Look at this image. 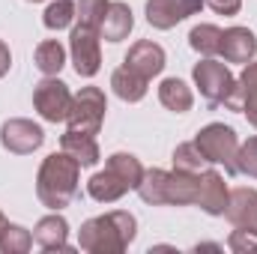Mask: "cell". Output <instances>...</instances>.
Here are the masks:
<instances>
[{
	"label": "cell",
	"mask_w": 257,
	"mask_h": 254,
	"mask_svg": "<svg viewBox=\"0 0 257 254\" xmlns=\"http://www.w3.org/2000/svg\"><path fill=\"white\" fill-rule=\"evenodd\" d=\"M189 45L197 54H203V57H215L218 48H221V27H215V24H197V27H192Z\"/></svg>",
	"instance_id": "cell-24"
},
{
	"label": "cell",
	"mask_w": 257,
	"mask_h": 254,
	"mask_svg": "<svg viewBox=\"0 0 257 254\" xmlns=\"http://www.w3.org/2000/svg\"><path fill=\"white\" fill-rule=\"evenodd\" d=\"M105 111H108L105 93H102L99 87H84V90L72 99V111H69L66 123H69V129H75V132L99 135L102 120H105Z\"/></svg>",
	"instance_id": "cell-6"
},
{
	"label": "cell",
	"mask_w": 257,
	"mask_h": 254,
	"mask_svg": "<svg viewBox=\"0 0 257 254\" xmlns=\"http://www.w3.org/2000/svg\"><path fill=\"white\" fill-rule=\"evenodd\" d=\"M108 3H111V0H78V3H75V18H78V24L99 30Z\"/></svg>",
	"instance_id": "cell-28"
},
{
	"label": "cell",
	"mask_w": 257,
	"mask_h": 254,
	"mask_svg": "<svg viewBox=\"0 0 257 254\" xmlns=\"http://www.w3.org/2000/svg\"><path fill=\"white\" fill-rule=\"evenodd\" d=\"M69 51H72V63L81 78H93L102 66V51H99V30L75 24L72 36H69Z\"/></svg>",
	"instance_id": "cell-8"
},
{
	"label": "cell",
	"mask_w": 257,
	"mask_h": 254,
	"mask_svg": "<svg viewBox=\"0 0 257 254\" xmlns=\"http://www.w3.org/2000/svg\"><path fill=\"white\" fill-rule=\"evenodd\" d=\"M203 3L218 15H236L242 9V0H203Z\"/></svg>",
	"instance_id": "cell-31"
},
{
	"label": "cell",
	"mask_w": 257,
	"mask_h": 254,
	"mask_svg": "<svg viewBox=\"0 0 257 254\" xmlns=\"http://www.w3.org/2000/svg\"><path fill=\"white\" fill-rule=\"evenodd\" d=\"M227 197H230V191H227V183H224V177H221L218 171H200V189H197V200H194V203H197L203 212H209V215H224Z\"/></svg>",
	"instance_id": "cell-14"
},
{
	"label": "cell",
	"mask_w": 257,
	"mask_h": 254,
	"mask_svg": "<svg viewBox=\"0 0 257 254\" xmlns=\"http://www.w3.org/2000/svg\"><path fill=\"white\" fill-rule=\"evenodd\" d=\"M33 239L45 248V251H66L69 248V224L63 215H45L39 218V224L33 227Z\"/></svg>",
	"instance_id": "cell-17"
},
{
	"label": "cell",
	"mask_w": 257,
	"mask_h": 254,
	"mask_svg": "<svg viewBox=\"0 0 257 254\" xmlns=\"http://www.w3.org/2000/svg\"><path fill=\"white\" fill-rule=\"evenodd\" d=\"M141 177H144V168H141V162H138L132 153H114V156L108 159L105 171H99V174L90 177L87 191H90V197L99 200V203H114V200H120L126 191L138 189Z\"/></svg>",
	"instance_id": "cell-3"
},
{
	"label": "cell",
	"mask_w": 257,
	"mask_h": 254,
	"mask_svg": "<svg viewBox=\"0 0 257 254\" xmlns=\"http://www.w3.org/2000/svg\"><path fill=\"white\" fill-rule=\"evenodd\" d=\"M60 150L69 153L81 168H93L102 153H99V144H96V135H87V132H75V129H66V135L60 138Z\"/></svg>",
	"instance_id": "cell-16"
},
{
	"label": "cell",
	"mask_w": 257,
	"mask_h": 254,
	"mask_svg": "<svg viewBox=\"0 0 257 254\" xmlns=\"http://www.w3.org/2000/svg\"><path fill=\"white\" fill-rule=\"evenodd\" d=\"M27 3H39V0H27Z\"/></svg>",
	"instance_id": "cell-34"
},
{
	"label": "cell",
	"mask_w": 257,
	"mask_h": 254,
	"mask_svg": "<svg viewBox=\"0 0 257 254\" xmlns=\"http://www.w3.org/2000/svg\"><path fill=\"white\" fill-rule=\"evenodd\" d=\"M165 189H168V171H159V168L144 171V177H141V183H138V194H141L144 203H153V206L168 203Z\"/></svg>",
	"instance_id": "cell-22"
},
{
	"label": "cell",
	"mask_w": 257,
	"mask_h": 254,
	"mask_svg": "<svg viewBox=\"0 0 257 254\" xmlns=\"http://www.w3.org/2000/svg\"><path fill=\"white\" fill-rule=\"evenodd\" d=\"M218 54L224 57V63H251L257 54V36L248 27H230L221 30V48Z\"/></svg>",
	"instance_id": "cell-12"
},
{
	"label": "cell",
	"mask_w": 257,
	"mask_h": 254,
	"mask_svg": "<svg viewBox=\"0 0 257 254\" xmlns=\"http://www.w3.org/2000/svg\"><path fill=\"white\" fill-rule=\"evenodd\" d=\"M33 60H36V69L42 75H60V69L66 66V48L57 39H45V42L36 45Z\"/></svg>",
	"instance_id": "cell-23"
},
{
	"label": "cell",
	"mask_w": 257,
	"mask_h": 254,
	"mask_svg": "<svg viewBox=\"0 0 257 254\" xmlns=\"http://www.w3.org/2000/svg\"><path fill=\"white\" fill-rule=\"evenodd\" d=\"M135 27V18H132V9L126 3H108L105 9V18L99 24V36L108 39V42H123Z\"/></svg>",
	"instance_id": "cell-18"
},
{
	"label": "cell",
	"mask_w": 257,
	"mask_h": 254,
	"mask_svg": "<svg viewBox=\"0 0 257 254\" xmlns=\"http://www.w3.org/2000/svg\"><path fill=\"white\" fill-rule=\"evenodd\" d=\"M135 233H138L135 215L117 209V212L96 215V218L84 221L78 230V245L90 254H120L132 245Z\"/></svg>",
	"instance_id": "cell-1"
},
{
	"label": "cell",
	"mask_w": 257,
	"mask_h": 254,
	"mask_svg": "<svg viewBox=\"0 0 257 254\" xmlns=\"http://www.w3.org/2000/svg\"><path fill=\"white\" fill-rule=\"evenodd\" d=\"M194 84L200 90V96L215 108V105H227L233 90H236V78L230 75V69L215 60V57H203L200 63H194Z\"/></svg>",
	"instance_id": "cell-5"
},
{
	"label": "cell",
	"mask_w": 257,
	"mask_h": 254,
	"mask_svg": "<svg viewBox=\"0 0 257 254\" xmlns=\"http://www.w3.org/2000/svg\"><path fill=\"white\" fill-rule=\"evenodd\" d=\"M147 78H141L138 72H132L128 66H120L114 75H111V87L114 93L123 99V102H141L147 96Z\"/></svg>",
	"instance_id": "cell-21"
},
{
	"label": "cell",
	"mask_w": 257,
	"mask_h": 254,
	"mask_svg": "<svg viewBox=\"0 0 257 254\" xmlns=\"http://www.w3.org/2000/svg\"><path fill=\"white\" fill-rule=\"evenodd\" d=\"M78 177H81V165L69 156V153H51L39 174H36V197L48 206V209H63L75 200L78 194Z\"/></svg>",
	"instance_id": "cell-2"
},
{
	"label": "cell",
	"mask_w": 257,
	"mask_h": 254,
	"mask_svg": "<svg viewBox=\"0 0 257 254\" xmlns=\"http://www.w3.org/2000/svg\"><path fill=\"white\" fill-rule=\"evenodd\" d=\"M194 144L200 147L203 159L209 165H221L227 174H239L236 171V153H239V138L236 132L224 123H209L197 132Z\"/></svg>",
	"instance_id": "cell-4"
},
{
	"label": "cell",
	"mask_w": 257,
	"mask_h": 254,
	"mask_svg": "<svg viewBox=\"0 0 257 254\" xmlns=\"http://www.w3.org/2000/svg\"><path fill=\"white\" fill-rule=\"evenodd\" d=\"M123 66H128L132 72H138L141 78L153 81V78L165 69V48L156 45V42H150V39H141V42H135V45L128 48Z\"/></svg>",
	"instance_id": "cell-11"
},
{
	"label": "cell",
	"mask_w": 257,
	"mask_h": 254,
	"mask_svg": "<svg viewBox=\"0 0 257 254\" xmlns=\"http://www.w3.org/2000/svg\"><path fill=\"white\" fill-rule=\"evenodd\" d=\"M197 189H200V174H189V171H177L174 168V174H168L165 197L174 206H189V203L197 200Z\"/></svg>",
	"instance_id": "cell-19"
},
{
	"label": "cell",
	"mask_w": 257,
	"mask_h": 254,
	"mask_svg": "<svg viewBox=\"0 0 257 254\" xmlns=\"http://www.w3.org/2000/svg\"><path fill=\"white\" fill-rule=\"evenodd\" d=\"M159 102H162L168 111H174V114H186V111H192V105H194V93L186 81H180V78H165V81L159 84Z\"/></svg>",
	"instance_id": "cell-20"
},
{
	"label": "cell",
	"mask_w": 257,
	"mask_h": 254,
	"mask_svg": "<svg viewBox=\"0 0 257 254\" xmlns=\"http://www.w3.org/2000/svg\"><path fill=\"white\" fill-rule=\"evenodd\" d=\"M227 221L239 230H248L257 236V191L254 189H233L227 197V209H224Z\"/></svg>",
	"instance_id": "cell-13"
},
{
	"label": "cell",
	"mask_w": 257,
	"mask_h": 254,
	"mask_svg": "<svg viewBox=\"0 0 257 254\" xmlns=\"http://www.w3.org/2000/svg\"><path fill=\"white\" fill-rule=\"evenodd\" d=\"M72 99L75 96L69 93V87L57 75H45V81H39L33 90V108L48 123H63L72 111Z\"/></svg>",
	"instance_id": "cell-7"
},
{
	"label": "cell",
	"mask_w": 257,
	"mask_h": 254,
	"mask_svg": "<svg viewBox=\"0 0 257 254\" xmlns=\"http://www.w3.org/2000/svg\"><path fill=\"white\" fill-rule=\"evenodd\" d=\"M9 66H12V54H9V48H6V42L0 39V78L9 72Z\"/></svg>",
	"instance_id": "cell-32"
},
{
	"label": "cell",
	"mask_w": 257,
	"mask_h": 254,
	"mask_svg": "<svg viewBox=\"0 0 257 254\" xmlns=\"http://www.w3.org/2000/svg\"><path fill=\"white\" fill-rule=\"evenodd\" d=\"M206 159H203V153H200V147L189 141V144H180L177 150H174V168L177 171H189V174H200V171H206Z\"/></svg>",
	"instance_id": "cell-26"
},
{
	"label": "cell",
	"mask_w": 257,
	"mask_h": 254,
	"mask_svg": "<svg viewBox=\"0 0 257 254\" xmlns=\"http://www.w3.org/2000/svg\"><path fill=\"white\" fill-rule=\"evenodd\" d=\"M230 111H242L248 123L257 129V63H245L242 75L236 78V90L227 102Z\"/></svg>",
	"instance_id": "cell-15"
},
{
	"label": "cell",
	"mask_w": 257,
	"mask_h": 254,
	"mask_svg": "<svg viewBox=\"0 0 257 254\" xmlns=\"http://www.w3.org/2000/svg\"><path fill=\"white\" fill-rule=\"evenodd\" d=\"M203 6V0H147V21L156 30H171L183 18L194 15Z\"/></svg>",
	"instance_id": "cell-10"
},
{
	"label": "cell",
	"mask_w": 257,
	"mask_h": 254,
	"mask_svg": "<svg viewBox=\"0 0 257 254\" xmlns=\"http://www.w3.org/2000/svg\"><path fill=\"white\" fill-rule=\"evenodd\" d=\"M45 141V132L36 126L33 120H24V117H15V120H6L0 126V144L3 150L15 153V156H30L33 150H39Z\"/></svg>",
	"instance_id": "cell-9"
},
{
	"label": "cell",
	"mask_w": 257,
	"mask_h": 254,
	"mask_svg": "<svg viewBox=\"0 0 257 254\" xmlns=\"http://www.w3.org/2000/svg\"><path fill=\"white\" fill-rule=\"evenodd\" d=\"M236 171L239 174H248L257 180V138H248L245 144H239V153H236Z\"/></svg>",
	"instance_id": "cell-29"
},
{
	"label": "cell",
	"mask_w": 257,
	"mask_h": 254,
	"mask_svg": "<svg viewBox=\"0 0 257 254\" xmlns=\"http://www.w3.org/2000/svg\"><path fill=\"white\" fill-rule=\"evenodd\" d=\"M3 227H6V215L0 212V230H3Z\"/></svg>",
	"instance_id": "cell-33"
},
{
	"label": "cell",
	"mask_w": 257,
	"mask_h": 254,
	"mask_svg": "<svg viewBox=\"0 0 257 254\" xmlns=\"http://www.w3.org/2000/svg\"><path fill=\"white\" fill-rule=\"evenodd\" d=\"M227 245L233 248L236 254H245V251H257V236L254 233H248V230H233L230 233V239H227Z\"/></svg>",
	"instance_id": "cell-30"
},
{
	"label": "cell",
	"mask_w": 257,
	"mask_h": 254,
	"mask_svg": "<svg viewBox=\"0 0 257 254\" xmlns=\"http://www.w3.org/2000/svg\"><path fill=\"white\" fill-rule=\"evenodd\" d=\"M33 245V233L24 230L21 224H9L0 230V251L3 254H27Z\"/></svg>",
	"instance_id": "cell-25"
},
{
	"label": "cell",
	"mask_w": 257,
	"mask_h": 254,
	"mask_svg": "<svg viewBox=\"0 0 257 254\" xmlns=\"http://www.w3.org/2000/svg\"><path fill=\"white\" fill-rule=\"evenodd\" d=\"M72 21H75V3L72 0H54L42 15V24L48 30H66Z\"/></svg>",
	"instance_id": "cell-27"
}]
</instances>
